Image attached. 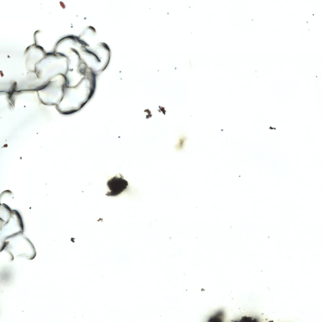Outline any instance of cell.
Listing matches in <instances>:
<instances>
[{
	"label": "cell",
	"mask_w": 322,
	"mask_h": 322,
	"mask_svg": "<svg viewBox=\"0 0 322 322\" xmlns=\"http://www.w3.org/2000/svg\"><path fill=\"white\" fill-rule=\"evenodd\" d=\"M107 185L110 191L106 194L108 196H117L126 189L128 186V182L122 177L115 176L109 180Z\"/></svg>",
	"instance_id": "6da1fadb"
}]
</instances>
